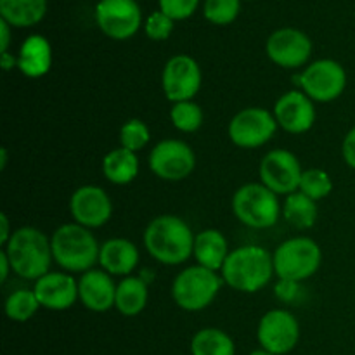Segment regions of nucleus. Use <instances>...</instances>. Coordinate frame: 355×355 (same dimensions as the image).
Masks as SVG:
<instances>
[{"label":"nucleus","instance_id":"nucleus-37","mask_svg":"<svg viewBox=\"0 0 355 355\" xmlns=\"http://www.w3.org/2000/svg\"><path fill=\"white\" fill-rule=\"evenodd\" d=\"M10 42V24L7 21L0 19V54L7 52Z\"/></svg>","mask_w":355,"mask_h":355},{"label":"nucleus","instance_id":"nucleus-20","mask_svg":"<svg viewBox=\"0 0 355 355\" xmlns=\"http://www.w3.org/2000/svg\"><path fill=\"white\" fill-rule=\"evenodd\" d=\"M139 248L125 238L107 239L101 245L99 266L111 276H130L139 266Z\"/></svg>","mask_w":355,"mask_h":355},{"label":"nucleus","instance_id":"nucleus-24","mask_svg":"<svg viewBox=\"0 0 355 355\" xmlns=\"http://www.w3.org/2000/svg\"><path fill=\"white\" fill-rule=\"evenodd\" d=\"M103 175L114 186H127L139 175L137 153L116 148L103 158Z\"/></svg>","mask_w":355,"mask_h":355},{"label":"nucleus","instance_id":"nucleus-6","mask_svg":"<svg viewBox=\"0 0 355 355\" xmlns=\"http://www.w3.org/2000/svg\"><path fill=\"white\" fill-rule=\"evenodd\" d=\"M222 276L201 266L186 267L172 283V298L186 312H200L214 304L220 291Z\"/></svg>","mask_w":355,"mask_h":355},{"label":"nucleus","instance_id":"nucleus-11","mask_svg":"<svg viewBox=\"0 0 355 355\" xmlns=\"http://www.w3.org/2000/svg\"><path fill=\"white\" fill-rule=\"evenodd\" d=\"M302 168L297 156L288 149H272L262 158L259 165L260 182L277 196L297 193L300 187Z\"/></svg>","mask_w":355,"mask_h":355},{"label":"nucleus","instance_id":"nucleus-29","mask_svg":"<svg viewBox=\"0 0 355 355\" xmlns=\"http://www.w3.org/2000/svg\"><path fill=\"white\" fill-rule=\"evenodd\" d=\"M170 120H172L173 127L184 134H193V132L200 130L203 125L205 114L200 104L194 101H182V103L172 104L170 110Z\"/></svg>","mask_w":355,"mask_h":355},{"label":"nucleus","instance_id":"nucleus-32","mask_svg":"<svg viewBox=\"0 0 355 355\" xmlns=\"http://www.w3.org/2000/svg\"><path fill=\"white\" fill-rule=\"evenodd\" d=\"M203 12L210 23L224 26L238 17L239 0H207Z\"/></svg>","mask_w":355,"mask_h":355},{"label":"nucleus","instance_id":"nucleus-27","mask_svg":"<svg viewBox=\"0 0 355 355\" xmlns=\"http://www.w3.org/2000/svg\"><path fill=\"white\" fill-rule=\"evenodd\" d=\"M193 355H236L234 340L218 328H203L191 340Z\"/></svg>","mask_w":355,"mask_h":355},{"label":"nucleus","instance_id":"nucleus-42","mask_svg":"<svg viewBox=\"0 0 355 355\" xmlns=\"http://www.w3.org/2000/svg\"><path fill=\"white\" fill-rule=\"evenodd\" d=\"M248 355H272V354L267 352V350H263V349H259V350H253V352Z\"/></svg>","mask_w":355,"mask_h":355},{"label":"nucleus","instance_id":"nucleus-38","mask_svg":"<svg viewBox=\"0 0 355 355\" xmlns=\"http://www.w3.org/2000/svg\"><path fill=\"white\" fill-rule=\"evenodd\" d=\"M14 231H10V222H9V217H7L6 214L0 215V245L6 246L7 241L10 239V236H12Z\"/></svg>","mask_w":355,"mask_h":355},{"label":"nucleus","instance_id":"nucleus-30","mask_svg":"<svg viewBox=\"0 0 355 355\" xmlns=\"http://www.w3.org/2000/svg\"><path fill=\"white\" fill-rule=\"evenodd\" d=\"M300 193H304L305 196L312 198L314 201L324 200L331 194L333 191V180L329 177L328 172L321 168H307L302 173L300 187H298Z\"/></svg>","mask_w":355,"mask_h":355},{"label":"nucleus","instance_id":"nucleus-28","mask_svg":"<svg viewBox=\"0 0 355 355\" xmlns=\"http://www.w3.org/2000/svg\"><path fill=\"white\" fill-rule=\"evenodd\" d=\"M40 309L37 295L33 290H17L10 293L6 300V315L14 322H26Z\"/></svg>","mask_w":355,"mask_h":355},{"label":"nucleus","instance_id":"nucleus-9","mask_svg":"<svg viewBox=\"0 0 355 355\" xmlns=\"http://www.w3.org/2000/svg\"><path fill=\"white\" fill-rule=\"evenodd\" d=\"M298 85L314 103H331L347 87V71L338 61L319 59L311 62L298 76Z\"/></svg>","mask_w":355,"mask_h":355},{"label":"nucleus","instance_id":"nucleus-13","mask_svg":"<svg viewBox=\"0 0 355 355\" xmlns=\"http://www.w3.org/2000/svg\"><path fill=\"white\" fill-rule=\"evenodd\" d=\"M201 68L194 58L177 54L166 61L162 71V89L170 103L193 101L201 89Z\"/></svg>","mask_w":355,"mask_h":355},{"label":"nucleus","instance_id":"nucleus-3","mask_svg":"<svg viewBox=\"0 0 355 355\" xmlns=\"http://www.w3.org/2000/svg\"><path fill=\"white\" fill-rule=\"evenodd\" d=\"M220 272L224 283L239 293H257L276 274L272 255L257 245L239 246L229 253Z\"/></svg>","mask_w":355,"mask_h":355},{"label":"nucleus","instance_id":"nucleus-26","mask_svg":"<svg viewBox=\"0 0 355 355\" xmlns=\"http://www.w3.org/2000/svg\"><path fill=\"white\" fill-rule=\"evenodd\" d=\"M283 217L288 224L300 231L314 227L319 217L318 201L305 196L300 191L288 194L283 203Z\"/></svg>","mask_w":355,"mask_h":355},{"label":"nucleus","instance_id":"nucleus-39","mask_svg":"<svg viewBox=\"0 0 355 355\" xmlns=\"http://www.w3.org/2000/svg\"><path fill=\"white\" fill-rule=\"evenodd\" d=\"M10 270H12V266H10L6 252L2 250V252H0V283H6L7 277H9Z\"/></svg>","mask_w":355,"mask_h":355},{"label":"nucleus","instance_id":"nucleus-7","mask_svg":"<svg viewBox=\"0 0 355 355\" xmlns=\"http://www.w3.org/2000/svg\"><path fill=\"white\" fill-rule=\"evenodd\" d=\"M274 272L279 279L302 283L319 270L322 262L321 246L311 238L297 236L281 243L272 253Z\"/></svg>","mask_w":355,"mask_h":355},{"label":"nucleus","instance_id":"nucleus-33","mask_svg":"<svg viewBox=\"0 0 355 355\" xmlns=\"http://www.w3.org/2000/svg\"><path fill=\"white\" fill-rule=\"evenodd\" d=\"M144 30H146V35H148L151 40H156V42L166 40V38L172 35L173 19L166 16L165 12H162V10H156V12H153L151 16L146 19Z\"/></svg>","mask_w":355,"mask_h":355},{"label":"nucleus","instance_id":"nucleus-14","mask_svg":"<svg viewBox=\"0 0 355 355\" xmlns=\"http://www.w3.org/2000/svg\"><path fill=\"white\" fill-rule=\"evenodd\" d=\"M97 26L113 40H127L141 26V9L135 0H101L96 7Z\"/></svg>","mask_w":355,"mask_h":355},{"label":"nucleus","instance_id":"nucleus-5","mask_svg":"<svg viewBox=\"0 0 355 355\" xmlns=\"http://www.w3.org/2000/svg\"><path fill=\"white\" fill-rule=\"evenodd\" d=\"M232 214L246 227L269 229L283 215V205L277 194L262 182H250L239 187L232 196Z\"/></svg>","mask_w":355,"mask_h":355},{"label":"nucleus","instance_id":"nucleus-36","mask_svg":"<svg viewBox=\"0 0 355 355\" xmlns=\"http://www.w3.org/2000/svg\"><path fill=\"white\" fill-rule=\"evenodd\" d=\"M342 156L343 162L355 170V125L347 132L345 139L342 142Z\"/></svg>","mask_w":355,"mask_h":355},{"label":"nucleus","instance_id":"nucleus-17","mask_svg":"<svg viewBox=\"0 0 355 355\" xmlns=\"http://www.w3.org/2000/svg\"><path fill=\"white\" fill-rule=\"evenodd\" d=\"M277 125L288 134L300 135L311 130L315 123L314 101L302 90H288L276 101L272 110Z\"/></svg>","mask_w":355,"mask_h":355},{"label":"nucleus","instance_id":"nucleus-31","mask_svg":"<svg viewBox=\"0 0 355 355\" xmlns=\"http://www.w3.org/2000/svg\"><path fill=\"white\" fill-rule=\"evenodd\" d=\"M151 141V132L149 127L139 118L125 121L120 128V146L132 153H137L144 149Z\"/></svg>","mask_w":355,"mask_h":355},{"label":"nucleus","instance_id":"nucleus-8","mask_svg":"<svg viewBox=\"0 0 355 355\" xmlns=\"http://www.w3.org/2000/svg\"><path fill=\"white\" fill-rule=\"evenodd\" d=\"M277 121L272 111L263 107H245L231 118L227 135L241 149H257L270 141L277 132Z\"/></svg>","mask_w":355,"mask_h":355},{"label":"nucleus","instance_id":"nucleus-2","mask_svg":"<svg viewBox=\"0 0 355 355\" xmlns=\"http://www.w3.org/2000/svg\"><path fill=\"white\" fill-rule=\"evenodd\" d=\"M3 252L12 266V272L28 281H38L51 272V263L54 262L51 238L30 225L16 229Z\"/></svg>","mask_w":355,"mask_h":355},{"label":"nucleus","instance_id":"nucleus-25","mask_svg":"<svg viewBox=\"0 0 355 355\" xmlns=\"http://www.w3.org/2000/svg\"><path fill=\"white\" fill-rule=\"evenodd\" d=\"M47 12V0H0V16L16 28L33 26Z\"/></svg>","mask_w":355,"mask_h":355},{"label":"nucleus","instance_id":"nucleus-23","mask_svg":"<svg viewBox=\"0 0 355 355\" xmlns=\"http://www.w3.org/2000/svg\"><path fill=\"white\" fill-rule=\"evenodd\" d=\"M148 283L142 277L127 276L118 283L114 309L125 318H134L141 314L148 305Z\"/></svg>","mask_w":355,"mask_h":355},{"label":"nucleus","instance_id":"nucleus-41","mask_svg":"<svg viewBox=\"0 0 355 355\" xmlns=\"http://www.w3.org/2000/svg\"><path fill=\"white\" fill-rule=\"evenodd\" d=\"M7 166V149L2 148L0 149V168H6Z\"/></svg>","mask_w":355,"mask_h":355},{"label":"nucleus","instance_id":"nucleus-1","mask_svg":"<svg viewBox=\"0 0 355 355\" xmlns=\"http://www.w3.org/2000/svg\"><path fill=\"white\" fill-rule=\"evenodd\" d=\"M194 238L189 224L177 215H159L144 231V246L149 255L163 266H180L194 253Z\"/></svg>","mask_w":355,"mask_h":355},{"label":"nucleus","instance_id":"nucleus-21","mask_svg":"<svg viewBox=\"0 0 355 355\" xmlns=\"http://www.w3.org/2000/svg\"><path fill=\"white\" fill-rule=\"evenodd\" d=\"M17 69L28 78L45 76L52 68V47L42 35H31L17 52Z\"/></svg>","mask_w":355,"mask_h":355},{"label":"nucleus","instance_id":"nucleus-22","mask_svg":"<svg viewBox=\"0 0 355 355\" xmlns=\"http://www.w3.org/2000/svg\"><path fill=\"white\" fill-rule=\"evenodd\" d=\"M229 253L231 252H229L227 239L218 229H205L194 238L193 257L196 259L198 266L218 272L224 267Z\"/></svg>","mask_w":355,"mask_h":355},{"label":"nucleus","instance_id":"nucleus-10","mask_svg":"<svg viewBox=\"0 0 355 355\" xmlns=\"http://www.w3.org/2000/svg\"><path fill=\"white\" fill-rule=\"evenodd\" d=\"M148 163L158 179L166 182H180L196 168V155L187 142L179 139H165L151 149Z\"/></svg>","mask_w":355,"mask_h":355},{"label":"nucleus","instance_id":"nucleus-40","mask_svg":"<svg viewBox=\"0 0 355 355\" xmlns=\"http://www.w3.org/2000/svg\"><path fill=\"white\" fill-rule=\"evenodd\" d=\"M0 64H2L3 71H9V69H12L14 66L17 68V58H14V55L9 54V52H2V55H0Z\"/></svg>","mask_w":355,"mask_h":355},{"label":"nucleus","instance_id":"nucleus-4","mask_svg":"<svg viewBox=\"0 0 355 355\" xmlns=\"http://www.w3.org/2000/svg\"><path fill=\"white\" fill-rule=\"evenodd\" d=\"M54 262L66 272H87L99 262L101 245L92 231L83 225L62 224L51 236Z\"/></svg>","mask_w":355,"mask_h":355},{"label":"nucleus","instance_id":"nucleus-12","mask_svg":"<svg viewBox=\"0 0 355 355\" xmlns=\"http://www.w3.org/2000/svg\"><path fill=\"white\" fill-rule=\"evenodd\" d=\"M257 340L260 349L272 355H286L297 347L300 340V324L290 311L272 309L259 321Z\"/></svg>","mask_w":355,"mask_h":355},{"label":"nucleus","instance_id":"nucleus-35","mask_svg":"<svg viewBox=\"0 0 355 355\" xmlns=\"http://www.w3.org/2000/svg\"><path fill=\"white\" fill-rule=\"evenodd\" d=\"M274 293L279 300L283 302H293L300 293V283L290 279H279V283L274 288Z\"/></svg>","mask_w":355,"mask_h":355},{"label":"nucleus","instance_id":"nucleus-16","mask_svg":"<svg viewBox=\"0 0 355 355\" xmlns=\"http://www.w3.org/2000/svg\"><path fill=\"white\" fill-rule=\"evenodd\" d=\"M69 214L75 224L87 229L103 227L113 215V203L103 187L82 186L69 198Z\"/></svg>","mask_w":355,"mask_h":355},{"label":"nucleus","instance_id":"nucleus-34","mask_svg":"<svg viewBox=\"0 0 355 355\" xmlns=\"http://www.w3.org/2000/svg\"><path fill=\"white\" fill-rule=\"evenodd\" d=\"M200 0H159V10L175 19H186L196 10Z\"/></svg>","mask_w":355,"mask_h":355},{"label":"nucleus","instance_id":"nucleus-18","mask_svg":"<svg viewBox=\"0 0 355 355\" xmlns=\"http://www.w3.org/2000/svg\"><path fill=\"white\" fill-rule=\"evenodd\" d=\"M40 307L47 311H68L78 300V281L69 272H49L33 286Z\"/></svg>","mask_w":355,"mask_h":355},{"label":"nucleus","instance_id":"nucleus-19","mask_svg":"<svg viewBox=\"0 0 355 355\" xmlns=\"http://www.w3.org/2000/svg\"><path fill=\"white\" fill-rule=\"evenodd\" d=\"M116 286L111 274L103 269H90L78 279V300L92 312H107L114 307Z\"/></svg>","mask_w":355,"mask_h":355},{"label":"nucleus","instance_id":"nucleus-15","mask_svg":"<svg viewBox=\"0 0 355 355\" xmlns=\"http://www.w3.org/2000/svg\"><path fill=\"white\" fill-rule=\"evenodd\" d=\"M267 55L274 64L286 69L302 68L311 59L312 42L297 28H279L266 44Z\"/></svg>","mask_w":355,"mask_h":355}]
</instances>
